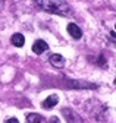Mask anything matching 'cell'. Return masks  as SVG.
I'll list each match as a JSON object with an SVG mask.
<instances>
[{"instance_id": "obj_6", "label": "cell", "mask_w": 116, "mask_h": 123, "mask_svg": "<svg viewBox=\"0 0 116 123\" xmlns=\"http://www.w3.org/2000/svg\"><path fill=\"white\" fill-rule=\"evenodd\" d=\"M10 43L15 45V47H22L25 44V38H24L22 34H13L12 38H10Z\"/></svg>"}, {"instance_id": "obj_2", "label": "cell", "mask_w": 116, "mask_h": 123, "mask_svg": "<svg viewBox=\"0 0 116 123\" xmlns=\"http://www.w3.org/2000/svg\"><path fill=\"white\" fill-rule=\"evenodd\" d=\"M68 32L72 38H75V40H79L82 37V29L77 25V24H69L68 25Z\"/></svg>"}, {"instance_id": "obj_9", "label": "cell", "mask_w": 116, "mask_h": 123, "mask_svg": "<svg viewBox=\"0 0 116 123\" xmlns=\"http://www.w3.org/2000/svg\"><path fill=\"white\" fill-rule=\"evenodd\" d=\"M43 122V117L37 113H30L26 116V123H41Z\"/></svg>"}, {"instance_id": "obj_11", "label": "cell", "mask_w": 116, "mask_h": 123, "mask_svg": "<svg viewBox=\"0 0 116 123\" xmlns=\"http://www.w3.org/2000/svg\"><path fill=\"white\" fill-rule=\"evenodd\" d=\"M49 123H60V120H59V119H57V117H52Z\"/></svg>"}, {"instance_id": "obj_8", "label": "cell", "mask_w": 116, "mask_h": 123, "mask_svg": "<svg viewBox=\"0 0 116 123\" xmlns=\"http://www.w3.org/2000/svg\"><path fill=\"white\" fill-rule=\"evenodd\" d=\"M69 88H97L96 84H88V82H77V81H71Z\"/></svg>"}, {"instance_id": "obj_3", "label": "cell", "mask_w": 116, "mask_h": 123, "mask_svg": "<svg viewBox=\"0 0 116 123\" xmlns=\"http://www.w3.org/2000/svg\"><path fill=\"white\" fill-rule=\"evenodd\" d=\"M63 116L66 117L68 123H82L81 117L77 113H74L72 110H69V109H63Z\"/></svg>"}, {"instance_id": "obj_12", "label": "cell", "mask_w": 116, "mask_h": 123, "mask_svg": "<svg viewBox=\"0 0 116 123\" xmlns=\"http://www.w3.org/2000/svg\"><path fill=\"white\" fill-rule=\"evenodd\" d=\"M110 37H112V41L115 43V32H113V31H112V32H110Z\"/></svg>"}, {"instance_id": "obj_1", "label": "cell", "mask_w": 116, "mask_h": 123, "mask_svg": "<svg viewBox=\"0 0 116 123\" xmlns=\"http://www.w3.org/2000/svg\"><path fill=\"white\" fill-rule=\"evenodd\" d=\"M35 5L49 13H56V15H62V16L71 15V6L68 2H60V0H38V2H35Z\"/></svg>"}, {"instance_id": "obj_5", "label": "cell", "mask_w": 116, "mask_h": 123, "mask_svg": "<svg viewBox=\"0 0 116 123\" xmlns=\"http://www.w3.org/2000/svg\"><path fill=\"white\" fill-rule=\"evenodd\" d=\"M50 63H52L54 68H63L65 59H63V56H60V54H52V56H50Z\"/></svg>"}, {"instance_id": "obj_10", "label": "cell", "mask_w": 116, "mask_h": 123, "mask_svg": "<svg viewBox=\"0 0 116 123\" xmlns=\"http://www.w3.org/2000/svg\"><path fill=\"white\" fill-rule=\"evenodd\" d=\"M6 123H19V122H18V119H15V117H10V119H7Z\"/></svg>"}, {"instance_id": "obj_7", "label": "cell", "mask_w": 116, "mask_h": 123, "mask_svg": "<svg viewBox=\"0 0 116 123\" xmlns=\"http://www.w3.org/2000/svg\"><path fill=\"white\" fill-rule=\"evenodd\" d=\"M57 101H59V98H57V95H50L49 98H46L44 101H43V107L44 109H52V107H54L57 104Z\"/></svg>"}, {"instance_id": "obj_4", "label": "cell", "mask_w": 116, "mask_h": 123, "mask_svg": "<svg viewBox=\"0 0 116 123\" xmlns=\"http://www.w3.org/2000/svg\"><path fill=\"white\" fill-rule=\"evenodd\" d=\"M47 49H49V44H47L46 41H43V40H37V41L32 44V51H34L35 54L44 53V51H47Z\"/></svg>"}]
</instances>
